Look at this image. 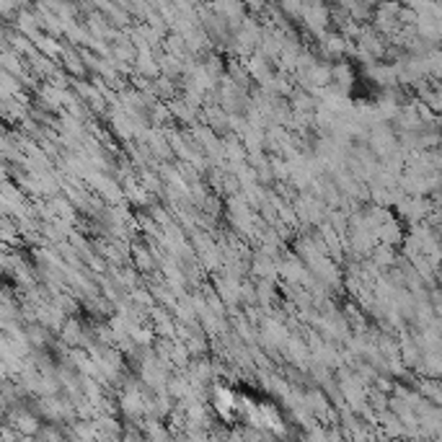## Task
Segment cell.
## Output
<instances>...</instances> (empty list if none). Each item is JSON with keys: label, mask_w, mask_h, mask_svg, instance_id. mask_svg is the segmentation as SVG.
I'll return each mask as SVG.
<instances>
[{"label": "cell", "mask_w": 442, "mask_h": 442, "mask_svg": "<svg viewBox=\"0 0 442 442\" xmlns=\"http://www.w3.org/2000/svg\"><path fill=\"white\" fill-rule=\"evenodd\" d=\"M155 251L150 246H132V264L140 274L143 272H153L155 269Z\"/></svg>", "instance_id": "1"}, {"label": "cell", "mask_w": 442, "mask_h": 442, "mask_svg": "<svg viewBox=\"0 0 442 442\" xmlns=\"http://www.w3.org/2000/svg\"><path fill=\"white\" fill-rule=\"evenodd\" d=\"M243 3H246L249 8H264V3H266V0H243Z\"/></svg>", "instance_id": "2"}]
</instances>
